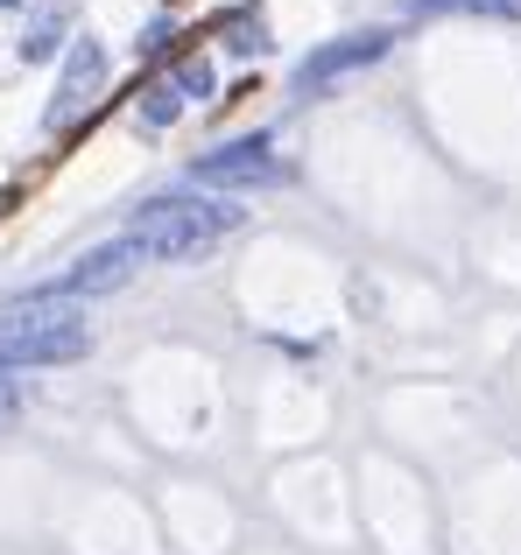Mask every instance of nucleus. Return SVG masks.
I'll list each match as a JSON object with an SVG mask.
<instances>
[{
	"label": "nucleus",
	"mask_w": 521,
	"mask_h": 555,
	"mask_svg": "<svg viewBox=\"0 0 521 555\" xmlns=\"http://www.w3.org/2000/svg\"><path fill=\"white\" fill-rule=\"evenodd\" d=\"M240 204L233 197H198V190H169V197H149L127 211L120 240L135 246L155 268H177V260H205L226 232H240Z\"/></svg>",
	"instance_id": "obj_1"
},
{
	"label": "nucleus",
	"mask_w": 521,
	"mask_h": 555,
	"mask_svg": "<svg viewBox=\"0 0 521 555\" xmlns=\"http://www.w3.org/2000/svg\"><path fill=\"white\" fill-rule=\"evenodd\" d=\"M92 352V331L71 302H22V317L0 324V373L28 366H78Z\"/></svg>",
	"instance_id": "obj_2"
},
{
	"label": "nucleus",
	"mask_w": 521,
	"mask_h": 555,
	"mask_svg": "<svg viewBox=\"0 0 521 555\" xmlns=\"http://www.w3.org/2000/svg\"><path fill=\"white\" fill-rule=\"evenodd\" d=\"M191 183L198 190H268V183H289V169L268 134H240V141H219V149L198 155Z\"/></svg>",
	"instance_id": "obj_3"
},
{
	"label": "nucleus",
	"mask_w": 521,
	"mask_h": 555,
	"mask_svg": "<svg viewBox=\"0 0 521 555\" xmlns=\"http://www.w3.org/2000/svg\"><path fill=\"white\" fill-rule=\"evenodd\" d=\"M135 268H141V254L127 240H113V246H92L85 260H71L56 282H42V288H28L22 302H78V296H113V288H127L135 282Z\"/></svg>",
	"instance_id": "obj_4"
},
{
	"label": "nucleus",
	"mask_w": 521,
	"mask_h": 555,
	"mask_svg": "<svg viewBox=\"0 0 521 555\" xmlns=\"http://www.w3.org/2000/svg\"><path fill=\"white\" fill-rule=\"evenodd\" d=\"M387 28H359V36H339V42H325V50H310L296 64V92L310 99V92H325V85H339V78H353V70H367V64H381L387 56Z\"/></svg>",
	"instance_id": "obj_5"
},
{
	"label": "nucleus",
	"mask_w": 521,
	"mask_h": 555,
	"mask_svg": "<svg viewBox=\"0 0 521 555\" xmlns=\"http://www.w3.org/2000/svg\"><path fill=\"white\" fill-rule=\"evenodd\" d=\"M99 85H106V42H92V36H78L64 50V70H56V99H50V113H42V127H71L85 106L99 99Z\"/></svg>",
	"instance_id": "obj_6"
},
{
	"label": "nucleus",
	"mask_w": 521,
	"mask_h": 555,
	"mask_svg": "<svg viewBox=\"0 0 521 555\" xmlns=\"http://www.w3.org/2000/svg\"><path fill=\"white\" fill-rule=\"evenodd\" d=\"M64 28H71L64 8H36V14H28V28H22V64H50L56 50H71Z\"/></svg>",
	"instance_id": "obj_7"
},
{
	"label": "nucleus",
	"mask_w": 521,
	"mask_h": 555,
	"mask_svg": "<svg viewBox=\"0 0 521 555\" xmlns=\"http://www.w3.org/2000/svg\"><path fill=\"white\" fill-rule=\"evenodd\" d=\"M409 14H486V22H521V0H409Z\"/></svg>",
	"instance_id": "obj_8"
},
{
	"label": "nucleus",
	"mask_w": 521,
	"mask_h": 555,
	"mask_svg": "<svg viewBox=\"0 0 521 555\" xmlns=\"http://www.w3.org/2000/svg\"><path fill=\"white\" fill-rule=\"evenodd\" d=\"M177 113H183L177 85H149V92H141V120H149V127H169Z\"/></svg>",
	"instance_id": "obj_9"
},
{
	"label": "nucleus",
	"mask_w": 521,
	"mask_h": 555,
	"mask_svg": "<svg viewBox=\"0 0 521 555\" xmlns=\"http://www.w3.org/2000/svg\"><path fill=\"white\" fill-rule=\"evenodd\" d=\"M169 85H177V99H212V64H205V56H183Z\"/></svg>",
	"instance_id": "obj_10"
},
{
	"label": "nucleus",
	"mask_w": 521,
	"mask_h": 555,
	"mask_svg": "<svg viewBox=\"0 0 521 555\" xmlns=\"http://www.w3.org/2000/svg\"><path fill=\"white\" fill-rule=\"evenodd\" d=\"M226 42H233L240 56H260V50H268V28H260L254 14H240V22H226Z\"/></svg>",
	"instance_id": "obj_11"
},
{
	"label": "nucleus",
	"mask_w": 521,
	"mask_h": 555,
	"mask_svg": "<svg viewBox=\"0 0 521 555\" xmlns=\"http://www.w3.org/2000/svg\"><path fill=\"white\" fill-rule=\"evenodd\" d=\"M169 36H177V22H163V14H155V22L141 28V42H135V50H141V56H155V50H163Z\"/></svg>",
	"instance_id": "obj_12"
},
{
	"label": "nucleus",
	"mask_w": 521,
	"mask_h": 555,
	"mask_svg": "<svg viewBox=\"0 0 521 555\" xmlns=\"http://www.w3.org/2000/svg\"><path fill=\"white\" fill-rule=\"evenodd\" d=\"M14 401H22V393H14V379L0 373V415H14Z\"/></svg>",
	"instance_id": "obj_13"
},
{
	"label": "nucleus",
	"mask_w": 521,
	"mask_h": 555,
	"mask_svg": "<svg viewBox=\"0 0 521 555\" xmlns=\"http://www.w3.org/2000/svg\"><path fill=\"white\" fill-rule=\"evenodd\" d=\"M0 8H22V0H0Z\"/></svg>",
	"instance_id": "obj_14"
}]
</instances>
